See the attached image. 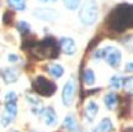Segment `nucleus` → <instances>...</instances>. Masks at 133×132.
<instances>
[{"label": "nucleus", "instance_id": "obj_11", "mask_svg": "<svg viewBox=\"0 0 133 132\" xmlns=\"http://www.w3.org/2000/svg\"><path fill=\"white\" fill-rule=\"evenodd\" d=\"M97 112H99V106H97V104H96L95 101H89L85 108V115H86V117H88V120H89V121H92V120L95 118V116L97 115Z\"/></svg>", "mask_w": 133, "mask_h": 132}, {"label": "nucleus", "instance_id": "obj_13", "mask_svg": "<svg viewBox=\"0 0 133 132\" xmlns=\"http://www.w3.org/2000/svg\"><path fill=\"white\" fill-rule=\"evenodd\" d=\"M114 131V125L110 118H102L99 123L97 128H95L94 132H112Z\"/></svg>", "mask_w": 133, "mask_h": 132}, {"label": "nucleus", "instance_id": "obj_28", "mask_svg": "<svg viewBox=\"0 0 133 132\" xmlns=\"http://www.w3.org/2000/svg\"><path fill=\"white\" fill-rule=\"evenodd\" d=\"M32 132H35V131H32Z\"/></svg>", "mask_w": 133, "mask_h": 132}, {"label": "nucleus", "instance_id": "obj_9", "mask_svg": "<svg viewBox=\"0 0 133 132\" xmlns=\"http://www.w3.org/2000/svg\"><path fill=\"white\" fill-rule=\"evenodd\" d=\"M42 114H43V117H44V122L47 123L48 126H54L57 123L58 121L57 114H56V111L52 108L44 109L42 111Z\"/></svg>", "mask_w": 133, "mask_h": 132}, {"label": "nucleus", "instance_id": "obj_3", "mask_svg": "<svg viewBox=\"0 0 133 132\" xmlns=\"http://www.w3.org/2000/svg\"><path fill=\"white\" fill-rule=\"evenodd\" d=\"M97 15H99L97 3L95 0H86L81 6L79 17L84 25H92L97 20Z\"/></svg>", "mask_w": 133, "mask_h": 132}, {"label": "nucleus", "instance_id": "obj_14", "mask_svg": "<svg viewBox=\"0 0 133 132\" xmlns=\"http://www.w3.org/2000/svg\"><path fill=\"white\" fill-rule=\"evenodd\" d=\"M48 71L51 73V76L54 77V78H61V77L64 74V69H63V67L61 64H57V63H53L49 66L48 68Z\"/></svg>", "mask_w": 133, "mask_h": 132}, {"label": "nucleus", "instance_id": "obj_22", "mask_svg": "<svg viewBox=\"0 0 133 132\" xmlns=\"http://www.w3.org/2000/svg\"><path fill=\"white\" fill-rule=\"evenodd\" d=\"M11 120H12V117L10 116V115H8V114H1V116H0V122H1V125L3 126H9L10 122H11Z\"/></svg>", "mask_w": 133, "mask_h": 132}, {"label": "nucleus", "instance_id": "obj_20", "mask_svg": "<svg viewBox=\"0 0 133 132\" xmlns=\"http://www.w3.org/2000/svg\"><path fill=\"white\" fill-rule=\"evenodd\" d=\"M12 20H14V14L11 11H9V10L5 11L4 15H3V22H4V25H11Z\"/></svg>", "mask_w": 133, "mask_h": 132}, {"label": "nucleus", "instance_id": "obj_5", "mask_svg": "<svg viewBox=\"0 0 133 132\" xmlns=\"http://www.w3.org/2000/svg\"><path fill=\"white\" fill-rule=\"evenodd\" d=\"M100 53H101V58H104L112 68H117L119 66V63H121V52L116 47L107 46L106 48L101 49Z\"/></svg>", "mask_w": 133, "mask_h": 132}, {"label": "nucleus", "instance_id": "obj_7", "mask_svg": "<svg viewBox=\"0 0 133 132\" xmlns=\"http://www.w3.org/2000/svg\"><path fill=\"white\" fill-rule=\"evenodd\" d=\"M35 15L42 20H47V21H54L58 19V12L56 10L51 9V8H42V9H37L35 11Z\"/></svg>", "mask_w": 133, "mask_h": 132}, {"label": "nucleus", "instance_id": "obj_23", "mask_svg": "<svg viewBox=\"0 0 133 132\" xmlns=\"http://www.w3.org/2000/svg\"><path fill=\"white\" fill-rule=\"evenodd\" d=\"M16 100H17V95L15 94L14 91H9L6 96H5V101L6 103H16Z\"/></svg>", "mask_w": 133, "mask_h": 132}, {"label": "nucleus", "instance_id": "obj_17", "mask_svg": "<svg viewBox=\"0 0 133 132\" xmlns=\"http://www.w3.org/2000/svg\"><path fill=\"white\" fill-rule=\"evenodd\" d=\"M64 126H65L68 130H70V131L76 130L78 125H76V121L73 115H69V116H66V117L64 118Z\"/></svg>", "mask_w": 133, "mask_h": 132}, {"label": "nucleus", "instance_id": "obj_4", "mask_svg": "<svg viewBox=\"0 0 133 132\" xmlns=\"http://www.w3.org/2000/svg\"><path fill=\"white\" fill-rule=\"evenodd\" d=\"M33 90L37 93V94L42 95V96H52L54 93H56V90H57V86L56 84L51 81V80H48L47 78H44L43 76H38L36 79L33 80Z\"/></svg>", "mask_w": 133, "mask_h": 132}, {"label": "nucleus", "instance_id": "obj_12", "mask_svg": "<svg viewBox=\"0 0 133 132\" xmlns=\"http://www.w3.org/2000/svg\"><path fill=\"white\" fill-rule=\"evenodd\" d=\"M118 101H119V96L117 94H115V93H109L105 96V104H106L109 110H114L118 105Z\"/></svg>", "mask_w": 133, "mask_h": 132}, {"label": "nucleus", "instance_id": "obj_27", "mask_svg": "<svg viewBox=\"0 0 133 132\" xmlns=\"http://www.w3.org/2000/svg\"><path fill=\"white\" fill-rule=\"evenodd\" d=\"M12 132H19V131H12Z\"/></svg>", "mask_w": 133, "mask_h": 132}, {"label": "nucleus", "instance_id": "obj_8", "mask_svg": "<svg viewBox=\"0 0 133 132\" xmlns=\"http://www.w3.org/2000/svg\"><path fill=\"white\" fill-rule=\"evenodd\" d=\"M61 48L63 49V52L65 53V54H74L76 52V45L75 42L69 37H63L61 40Z\"/></svg>", "mask_w": 133, "mask_h": 132}, {"label": "nucleus", "instance_id": "obj_16", "mask_svg": "<svg viewBox=\"0 0 133 132\" xmlns=\"http://www.w3.org/2000/svg\"><path fill=\"white\" fill-rule=\"evenodd\" d=\"M83 79H84V83L86 85H92L95 83V74L91 69H86L83 74Z\"/></svg>", "mask_w": 133, "mask_h": 132}, {"label": "nucleus", "instance_id": "obj_21", "mask_svg": "<svg viewBox=\"0 0 133 132\" xmlns=\"http://www.w3.org/2000/svg\"><path fill=\"white\" fill-rule=\"evenodd\" d=\"M80 0H64V4L69 10H75L79 6Z\"/></svg>", "mask_w": 133, "mask_h": 132}, {"label": "nucleus", "instance_id": "obj_24", "mask_svg": "<svg viewBox=\"0 0 133 132\" xmlns=\"http://www.w3.org/2000/svg\"><path fill=\"white\" fill-rule=\"evenodd\" d=\"M8 59H9L10 62H17L19 61V56H16V54H9V57H8Z\"/></svg>", "mask_w": 133, "mask_h": 132}, {"label": "nucleus", "instance_id": "obj_6", "mask_svg": "<svg viewBox=\"0 0 133 132\" xmlns=\"http://www.w3.org/2000/svg\"><path fill=\"white\" fill-rule=\"evenodd\" d=\"M75 89H76L75 80H74V78H70L65 83L62 91V100H63V104L65 106H70L73 104L74 95H75Z\"/></svg>", "mask_w": 133, "mask_h": 132}, {"label": "nucleus", "instance_id": "obj_18", "mask_svg": "<svg viewBox=\"0 0 133 132\" xmlns=\"http://www.w3.org/2000/svg\"><path fill=\"white\" fill-rule=\"evenodd\" d=\"M16 28L21 35H26V33L30 32V24L26 21H19L16 25Z\"/></svg>", "mask_w": 133, "mask_h": 132}, {"label": "nucleus", "instance_id": "obj_10", "mask_svg": "<svg viewBox=\"0 0 133 132\" xmlns=\"http://www.w3.org/2000/svg\"><path fill=\"white\" fill-rule=\"evenodd\" d=\"M19 78V72L17 69H15V68H8V69H5L3 72V79L5 80V83H15L16 80Z\"/></svg>", "mask_w": 133, "mask_h": 132}, {"label": "nucleus", "instance_id": "obj_19", "mask_svg": "<svg viewBox=\"0 0 133 132\" xmlns=\"http://www.w3.org/2000/svg\"><path fill=\"white\" fill-rule=\"evenodd\" d=\"M6 114L14 118L17 115V105L16 103H6Z\"/></svg>", "mask_w": 133, "mask_h": 132}, {"label": "nucleus", "instance_id": "obj_15", "mask_svg": "<svg viewBox=\"0 0 133 132\" xmlns=\"http://www.w3.org/2000/svg\"><path fill=\"white\" fill-rule=\"evenodd\" d=\"M8 4L17 11H24L26 9V0H8Z\"/></svg>", "mask_w": 133, "mask_h": 132}, {"label": "nucleus", "instance_id": "obj_1", "mask_svg": "<svg viewBox=\"0 0 133 132\" xmlns=\"http://www.w3.org/2000/svg\"><path fill=\"white\" fill-rule=\"evenodd\" d=\"M106 25L110 30L122 32L133 25V8L131 4H119L109 14Z\"/></svg>", "mask_w": 133, "mask_h": 132}, {"label": "nucleus", "instance_id": "obj_25", "mask_svg": "<svg viewBox=\"0 0 133 132\" xmlns=\"http://www.w3.org/2000/svg\"><path fill=\"white\" fill-rule=\"evenodd\" d=\"M132 66H133V64L131 63V62H129L128 64H127V68H126V71H127V72H132V69H133Z\"/></svg>", "mask_w": 133, "mask_h": 132}, {"label": "nucleus", "instance_id": "obj_26", "mask_svg": "<svg viewBox=\"0 0 133 132\" xmlns=\"http://www.w3.org/2000/svg\"><path fill=\"white\" fill-rule=\"evenodd\" d=\"M39 1H42V3H48V1H56V0H39Z\"/></svg>", "mask_w": 133, "mask_h": 132}, {"label": "nucleus", "instance_id": "obj_2", "mask_svg": "<svg viewBox=\"0 0 133 132\" xmlns=\"http://www.w3.org/2000/svg\"><path fill=\"white\" fill-rule=\"evenodd\" d=\"M30 51L33 56L38 57L39 59H42V58H57L58 54H59V47L57 45V41L51 36L46 37L39 42H36V45Z\"/></svg>", "mask_w": 133, "mask_h": 132}]
</instances>
